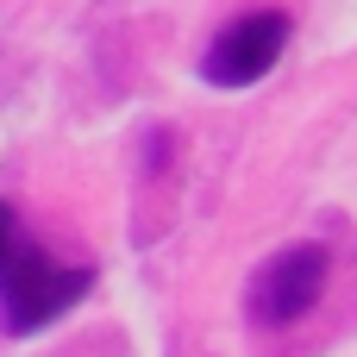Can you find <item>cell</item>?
I'll return each instance as SVG.
<instances>
[{
    "label": "cell",
    "instance_id": "cell-3",
    "mask_svg": "<svg viewBox=\"0 0 357 357\" xmlns=\"http://www.w3.org/2000/svg\"><path fill=\"white\" fill-rule=\"evenodd\" d=\"M282 44H289V13H276V6H270V13H238V19L207 44L201 75H207L213 88H251L257 75L276 69Z\"/></svg>",
    "mask_w": 357,
    "mask_h": 357
},
{
    "label": "cell",
    "instance_id": "cell-2",
    "mask_svg": "<svg viewBox=\"0 0 357 357\" xmlns=\"http://www.w3.org/2000/svg\"><path fill=\"white\" fill-rule=\"evenodd\" d=\"M326 270H333V257H326V245H289V251H276L257 276H251V320L257 326H289V320H301L320 295H326Z\"/></svg>",
    "mask_w": 357,
    "mask_h": 357
},
{
    "label": "cell",
    "instance_id": "cell-1",
    "mask_svg": "<svg viewBox=\"0 0 357 357\" xmlns=\"http://www.w3.org/2000/svg\"><path fill=\"white\" fill-rule=\"evenodd\" d=\"M88 282H94L88 264H56L31 245H13L6 264H0V320H6V333L50 326L63 307H75L88 295Z\"/></svg>",
    "mask_w": 357,
    "mask_h": 357
},
{
    "label": "cell",
    "instance_id": "cell-4",
    "mask_svg": "<svg viewBox=\"0 0 357 357\" xmlns=\"http://www.w3.org/2000/svg\"><path fill=\"white\" fill-rule=\"evenodd\" d=\"M19 245V220H13V207L0 201V264H6V251Z\"/></svg>",
    "mask_w": 357,
    "mask_h": 357
}]
</instances>
